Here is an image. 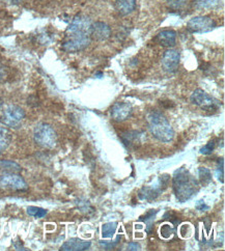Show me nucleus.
Wrapping results in <instances>:
<instances>
[{"label":"nucleus","instance_id":"2f4dec72","mask_svg":"<svg viewBox=\"0 0 225 251\" xmlns=\"http://www.w3.org/2000/svg\"><path fill=\"white\" fill-rule=\"evenodd\" d=\"M1 106H2V103H1V102H0V108H1Z\"/></svg>","mask_w":225,"mask_h":251},{"label":"nucleus","instance_id":"39448f33","mask_svg":"<svg viewBox=\"0 0 225 251\" xmlns=\"http://www.w3.org/2000/svg\"><path fill=\"white\" fill-rule=\"evenodd\" d=\"M92 41V35L68 33L67 40L62 44V49L68 52H76L85 49Z\"/></svg>","mask_w":225,"mask_h":251},{"label":"nucleus","instance_id":"4be33fe9","mask_svg":"<svg viewBox=\"0 0 225 251\" xmlns=\"http://www.w3.org/2000/svg\"><path fill=\"white\" fill-rule=\"evenodd\" d=\"M0 165H1V167H2L3 169L10 170V172H12V173L21 172V167H20L19 165H18L17 163L12 162V161H2V162L0 163Z\"/></svg>","mask_w":225,"mask_h":251},{"label":"nucleus","instance_id":"f03ea898","mask_svg":"<svg viewBox=\"0 0 225 251\" xmlns=\"http://www.w3.org/2000/svg\"><path fill=\"white\" fill-rule=\"evenodd\" d=\"M148 127L151 135L156 139L169 142L174 139L175 131L165 116L159 111H150L147 115Z\"/></svg>","mask_w":225,"mask_h":251},{"label":"nucleus","instance_id":"ddd939ff","mask_svg":"<svg viewBox=\"0 0 225 251\" xmlns=\"http://www.w3.org/2000/svg\"><path fill=\"white\" fill-rule=\"evenodd\" d=\"M156 41L163 47L172 48L176 43V33L175 30H162L156 37Z\"/></svg>","mask_w":225,"mask_h":251},{"label":"nucleus","instance_id":"412c9836","mask_svg":"<svg viewBox=\"0 0 225 251\" xmlns=\"http://www.w3.org/2000/svg\"><path fill=\"white\" fill-rule=\"evenodd\" d=\"M27 214L29 215V216L35 217V218H43L46 216L47 211L45 209L42 208H38V207H28L27 208Z\"/></svg>","mask_w":225,"mask_h":251},{"label":"nucleus","instance_id":"393cba45","mask_svg":"<svg viewBox=\"0 0 225 251\" xmlns=\"http://www.w3.org/2000/svg\"><path fill=\"white\" fill-rule=\"evenodd\" d=\"M168 5L173 8H179L187 2V0H166Z\"/></svg>","mask_w":225,"mask_h":251},{"label":"nucleus","instance_id":"a878e982","mask_svg":"<svg viewBox=\"0 0 225 251\" xmlns=\"http://www.w3.org/2000/svg\"><path fill=\"white\" fill-rule=\"evenodd\" d=\"M223 163H224V160L221 159V164H220V163L218 164L217 170H216V176H217L218 180H219L221 183L224 182V172H223V169H224L223 165H224V164H223Z\"/></svg>","mask_w":225,"mask_h":251},{"label":"nucleus","instance_id":"a211bd4d","mask_svg":"<svg viewBox=\"0 0 225 251\" xmlns=\"http://www.w3.org/2000/svg\"><path fill=\"white\" fill-rule=\"evenodd\" d=\"M118 222H109L106 223L102 226V237L105 239L112 238L115 234L116 229H118Z\"/></svg>","mask_w":225,"mask_h":251},{"label":"nucleus","instance_id":"2eb2a0df","mask_svg":"<svg viewBox=\"0 0 225 251\" xmlns=\"http://www.w3.org/2000/svg\"><path fill=\"white\" fill-rule=\"evenodd\" d=\"M136 6V0H116L115 8L123 16L130 15Z\"/></svg>","mask_w":225,"mask_h":251},{"label":"nucleus","instance_id":"f257e3e1","mask_svg":"<svg viewBox=\"0 0 225 251\" xmlns=\"http://www.w3.org/2000/svg\"><path fill=\"white\" fill-rule=\"evenodd\" d=\"M199 182L185 167L177 169L174 175L173 188L178 201H187L199 191Z\"/></svg>","mask_w":225,"mask_h":251},{"label":"nucleus","instance_id":"5701e85b","mask_svg":"<svg viewBox=\"0 0 225 251\" xmlns=\"http://www.w3.org/2000/svg\"><path fill=\"white\" fill-rule=\"evenodd\" d=\"M174 232H175V228L170 226V224H164V226H162L160 228L161 237L164 239H169L174 235Z\"/></svg>","mask_w":225,"mask_h":251},{"label":"nucleus","instance_id":"423d86ee","mask_svg":"<svg viewBox=\"0 0 225 251\" xmlns=\"http://www.w3.org/2000/svg\"><path fill=\"white\" fill-rule=\"evenodd\" d=\"M27 183L24 178L17 174H5L0 176V189L12 191L27 190Z\"/></svg>","mask_w":225,"mask_h":251},{"label":"nucleus","instance_id":"20e7f679","mask_svg":"<svg viewBox=\"0 0 225 251\" xmlns=\"http://www.w3.org/2000/svg\"><path fill=\"white\" fill-rule=\"evenodd\" d=\"M170 182V177L168 175H163L155 185L143 187L138 193V197L141 201H152L163 192Z\"/></svg>","mask_w":225,"mask_h":251},{"label":"nucleus","instance_id":"7ed1b4c3","mask_svg":"<svg viewBox=\"0 0 225 251\" xmlns=\"http://www.w3.org/2000/svg\"><path fill=\"white\" fill-rule=\"evenodd\" d=\"M33 138L38 146L45 149H53L56 146V132L48 124H39L33 131Z\"/></svg>","mask_w":225,"mask_h":251},{"label":"nucleus","instance_id":"6ab92c4d","mask_svg":"<svg viewBox=\"0 0 225 251\" xmlns=\"http://www.w3.org/2000/svg\"><path fill=\"white\" fill-rule=\"evenodd\" d=\"M11 134L6 129L0 127V151H2L10 145Z\"/></svg>","mask_w":225,"mask_h":251},{"label":"nucleus","instance_id":"c85d7f7f","mask_svg":"<svg viewBox=\"0 0 225 251\" xmlns=\"http://www.w3.org/2000/svg\"><path fill=\"white\" fill-rule=\"evenodd\" d=\"M141 247L138 243H136V242H132V243H129L128 244V250H131V251H136V250H140Z\"/></svg>","mask_w":225,"mask_h":251},{"label":"nucleus","instance_id":"f8f14e48","mask_svg":"<svg viewBox=\"0 0 225 251\" xmlns=\"http://www.w3.org/2000/svg\"><path fill=\"white\" fill-rule=\"evenodd\" d=\"M111 29L104 22H96L92 25V37L98 41H105L110 37Z\"/></svg>","mask_w":225,"mask_h":251},{"label":"nucleus","instance_id":"cd10ccee","mask_svg":"<svg viewBox=\"0 0 225 251\" xmlns=\"http://www.w3.org/2000/svg\"><path fill=\"white\" fill-rule=\"evenodd\" d=\"M157 213H158L157 210H151V211H150L149 213H147V214L145 215V217H141L140 220H141V221H145V222H149V221H150L151 219L155 218Z\"/></svg>","mask_w":225,"mask_h":251},{"label":"nucleus","instance_id":"dca6fc26","mask_svg":"<svg viewBox=\"0 0 225 251\" xmlns=\"http://www.w3.org/2000/svg\"><path fill=\"white\" fill-rule=\"evenodd\" d=\"M143 134L139 132H128L123 135V141L127 147L136 146L138 142L142 141Z\"/></svg>","mask_w":225,"mask_h":251},{"label":"nucleus","instance_id":"4468645a","mask_svg":"<svg viewBox=\"0 0 225 251\" xmlns=\"http://www.w3.org/2000/svg\"><path fill=\"white\" fill-rule=\"evenodd\" d=\"M91 247V242L80 239H71L62 244L60 250L62 251H84Z\"/></svg>","mask_w":225,"mask_h":251},{"label":"nucleus","instance_id":"bb28decb","mask_svg":"<svg viewBox=\"0 0 225 251\" xmlns=\"http://www.w3.org/2000/svg\"><path fill=\"white\" fill-rule=\"evenodd\" d=\"M120 240H121V236H119L118 238H116V240H115L114 242H110V243H107V242H103V241H102L101 243H100V245H101L102 247H104L105 250H110V249L114 248L116 245H118Z\"/></svg>","mask_w":225,"mask_h":251},{"label":"nucleus","instance_id":"6e6552de","mask_svg":"<svg viewBox=\"0 0 225 251\" xmlns=\"http://www.w3.org/2000/svg\"><path fill=\"white\" fill-rule=\"evenodd\" d=\"M188 29L195 33H205L210 32L216 27V22L210 17L200 16L195 17L188 22Z\"/></svg>","mask_w":225,"mask_h":251},{"label":"nucleus","instance_id":"b1692460","mask_svg":"<svg viewBox=\"0 0 225 251\" xmlns=\"http://www.w3.org/2000/svg\"><path fill=\"white\" fill-rule=\"evenodd\" d=\"M215 148H216V142L215 141H210L208 145H205L200 150V154H202V155H210V154L213 153Z\"/></svg>","mask_w":225,"mask_h":251},{"label":"nucleus","instance_id":"7c9ffc66","mask_svg":"<svg viewBox=\"0 0 225 251\" xmlns=\"http://www.w3.org/2000/svg\"><path fill=\"white\" fill-rule=\"evenodd\" d=\"M12 2H14V3H17V2H20V1H22V0H11Z\"/></svg>","mask_w":225,"mask_h":251},{"label":"nucleus","instance_id":"9d476101","mask_svg":"<svg viewBox=\"0 0 225 251\" xmlns=\"http://www.w3.org/2000/svg\"><path fill=\"white\" fill-rule=\"evenodd\" d=\"M179 58H181V55H179V52L174 49H169L167 50L163 57H162L161 64L163 69L168 72V73H175V72L178 69L179 65Z\"/></svg>","mask_w":225,"mask_h":251},{"label":"nucleus","instance_id":"0eeeda50","mask_svg":"<svg viewBox=\"0 0 225 251\" xmlns=\"http://www.w3.org/2000/svg\"><path fill=\"white\" fill-rule=\"evenodd\" d=\"M190 100L195 106H199L204 110L213 111L219 108L218 101L213 97H211L209 94L203 92L202 89H196V91H194L193 94L191 95Z\"/></svg>","mask_w":225,"mask_h":251},{"label":"nucleus","instance_id":"9b49d317","mask_svg":"<svg viewBox=\"0 0 225 251\" xmlns=\"http://www.w3.org/2000/svg\"><path fill=\"white\" fill-rule=\"evenodd\" d=\"M132 107L128 103H116L111 109V118L116 122H124L130 118Z\"/></svg>","mask_w":225,"mask_h":251},{"label":"nucleus","instance_id":"c756f323","mask_svg":"<svg viewBox=\"0 0 225 251\" xmlns=\"http://www.w3.org/2000/svg\"><path fill=\"white\" fill-rule=\"evenodd\" d=\"M196 208L199 209V210H200V211H206V210H209V207L203 202V201H199V203H197V207H196Z\"/></svg>","mask_w":225,"mask_h":251},{"label":"nucleus","instance_id":"1a4fd4ad","mask_svg":"<svg viewBox=\"0 0 225 251\" xmlns=\"http://www.w3.org/2000/svg\"><path fill=\"white\" fill-rule=\"evenodd\" d=\"M25 118L24 110L19 106L11 105L6 107L2 114V122L8 127L17 128L19 127L20 124Z\"/></svg>","mask_w":225,"mask_h":251},{"label":"nucleus","instance_id":"f3484780","mask_svg":"<svg viewBox=\"0 0 225 251\" xmlns=\"http://www.w3.org/2000/svg\"><path fill=\"white\" fill-rule=\"evenodd\" d=\"M223 0H195L194 6L197 10H212L220 6Z\"/></svg>","mask_w":225,"mask_h":251},{"label":"nucleus","instance_id":"aec40b11","mask_svg":"<svg viewBox=\"0 0 225 251\" xmlns=\"http://www.w3.org/2000/svg\"><path fill=\"white\" fill-rule=\"evenodd\" d=\"M199 177H200V183L201 185H209L212 182V174L210 169L205 167H200L199 169Z\"/></svg>","mask_w":225,"mask_h":251}]
</instances>
